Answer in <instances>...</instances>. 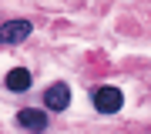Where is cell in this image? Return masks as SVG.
<instances>
[{
  "label": "cell",
  "mask_w": 151,
  "mask_h": 134,
  "mask_svg": "<svg viewBox=\"0 0 151 134\" xmlns=\"http://www.w3.org/2000/svg\"><path fill=\"white\" fill-rule=\"evenodd\" d=\"M91 101H94V107H97L101 114H114V111H121L124 94H121L114 84H104V87H97V91L91 94Z\"/></svg>",
  "instance_id": "6da1fadb"
},
{
  "label": "cell",
  "mask_w": 151,
  "mask_h": 134,
  "mask_svg": "<svg viewBox=\"0 0 151 134\" xmlns=\"http://www.w3.org/2000/svg\"><path fill=\"white\" fill-rule=\"evenodd\" d=\"M30 20H7V24H0V44L4 47H14V44H24L30 37Z\"/></svg>",
  "instance_id": "7a4b0ae2"
},
{
  "label": "cell",
  "mask_w": 151,
  "mask_h": 134,
  "mask_svg": "<svg viewBox=\"0 0 151 134\" xmlns=\"http://www.w3.org/2000/svg\"><path fill=\"white\" fill-rule=\"evenodd\" d=\"M67 104H70V87L67 84H50L44 91V107L47 111H64Z\"/></svg>",
  "instance_id": "3957f363"
},
{
  "label": "cell",
  "mask_w": 151,
  "mask_h": 134,
  "mask_svg": "<svg viewBox=\"0 0 151 134\" xmlns=\"http://www.w3.org/2000/svg\"><path fill=\"white\" fill-rule=\"evenodd\" d=\"M17 124L27 128V131H44V128H47V114L37 111V107H24V111L17 114Z\"/></svg>",
  "instance_id": "277c9868"
},
{
  "label": "cell",
  "mask_w": 151,
  "mask_h": 134,
  "mask_svg": "<svg viewBox=\"0 0 151 134\" xmlns=\"http://www.w3.org/2000/svg\"><path fill=\"white\" fill-rule=\"evenodd\" d=\"M4 84H7V91H14V94H24L30 87V70L27 67H14L10 74L4 77Z\"/></svg>",
  "instance_id": "5b68a950"
}]
</instances>
